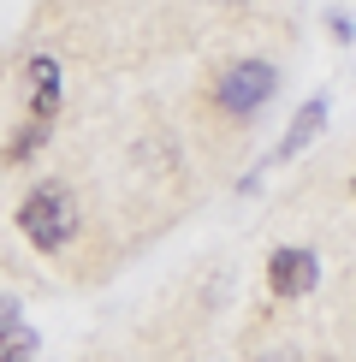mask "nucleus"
I'll use <instances>...</instances> for the list:
<instances>
[{"mask_svg":"<svg viewBox=\"0 0 356 362\" xmlns=\"http://www.w3.org/2000/svg\"><path fill=\"white\" fill-rule=\"evenodd\" d=\"M78 196H71V185H59V178H42L36 190L18 202V232H24V244L36 250V255H59L78 238Z\"/></svg>","mask_w":356,"mask_h":362,"instance_id":"nucleus-1","label":"nucleus"},{"mask_svg":"<svg viewBox=\"0 0 356 362\" xmlns=\"http://www.w3.org/2000/svg\"><path fill=\"white\" fill-rule=\"evenodd\" d=\"M273 89H279V71L267 59H237V66H226L214 78V107L232 113V119H249L273 101Z\"/></svg>","mask_w":356,"mask_h":362,"instance_id":"nucleus-2","label":"nucleus"},{"mask_svg":"<svg viewBox=\"0 0 356 362\" xmlns=\"http://www.w3.org/2000/svg\"><path fill=\"white\" fill-rule=\"evenodd\" d=\"M267 285H273V297H309L321 285V262H315V250H273L267 255Z\"/></svg>","mask_w":356,"mask_h":362,"instance_id":"nucleus-3","label":"nucleus"},{"mask_svg":"<svg viewBox=\"0 0 356 362\" xmlns=\"http://www.w3.org/2000/svg\"><path fill=\"white\" fill-rule=\"evenodd\" d=\"M54 113H59V59L36 54L24 66V119H48L54 125Z\"/></svg>","mask_w":356,"mask_h":362,"instance_id":"nucleus-4","label":"nucleus"},{"mask_svg":"<svg viewBox=\"0 0 356 362\" xmlns=\"http://www.w3.org/2000/svg\"><path fill=\"white\" fill-rule=\"evenodd\" d=\"M321 125H326V95H309L303 107H297V119H291V131H285V137L273 143V160H297V155H303L309 143L321 137Z\"/></svg>","mask_w":356,"mask_h":362,"instance_id":"nucleus-5","label":"nucleus"},{"mask_svg":"<svg viewBox=\"0 0 356 362\" xmlns=\"http://www.w3.org/2000/svg\"><path fill=\"white\" fill-rule=\"evenodd\" d=\"M48 137H54V125H48V119H18V131H12V137L0 143V167H24V160L36 155V148L48 143Z\"/></svg>","mask_w":356,"mask_h":362,"instance_id":"nucleus-6","label":"nucleus"},{"mask_svg":"<svg viewBox=\"0 0 356 362\" xmlns=\"http://www.w3.org/2000/svg\"><path fill=\"white\" fill-rule=\"evenodd\" d=\"M36 351H42L36 327H24V321L0 327V362H36Z\"/></svg>","mask_w":356,"mask_h":362,"instance_id":"nucleus-7","label":"nucleus"},{"mask_svg":"<svg viewBox=\"0 0 356 362\" xmlns=\"http://www.w3.org/2000/svg\"><path fill=\"white\" fill-rule=\"evenodd\" d=\"M12 321H24V315H18V297H0V327H12Z\"/></svg>","mask_w":356,"mask_h":362,"instance_id":"nucleus-8","label":"nucleus"},{"mask_svg":"<svg viewBox=\"0 0 356 362\" xmlns=\"http://www.w3.org/2000/svg\"><path fill=\"white\" fill-rule=\"evenodd\" d=\"M256 362H303L297 351H267V356H256Z\"/></svg>","mask_w":356,"mask_h":362,"instance_id":"nucleus-9","label":"nucleus"},{"mask_svg":"<svg viewBox=\"0 0 356 362\" xmlns=\"http://www.w3.org/2000/svg\"><path fill=\"white\" fill-rule=\"evenodd\" d=\"M350 190H356V178H350Z\"/></svg>","mask_w":356,"mask_h":362,"instance_id":"nucleus-10","label":"nucleus"}]
</instances>
